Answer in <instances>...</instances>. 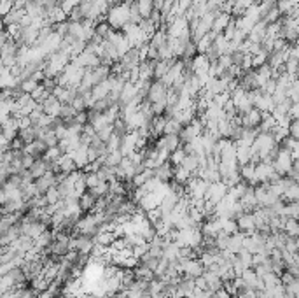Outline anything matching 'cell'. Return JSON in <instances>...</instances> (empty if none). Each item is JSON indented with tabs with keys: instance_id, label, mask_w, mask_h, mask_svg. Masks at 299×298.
Instances as JSON below:
<instances>
[{
	"instance_id": "10",
	"label": "cell",
	"mask_w": 299,
	"mask_h": 298,
	"mask_svg": "<svg viewBox=\"0 0 299 298\" xmlns=\"http://www.w3.org/2000/svg\"><path fill=\"white\" fill-rule=\"evenodd\" d=\"M88 148H90V144L83 142V144H81L79 148H77L72 154H70V156L73 158V161L77 163V168H79V170H84V168H86L88 165L91 163L90 153H88Z\"/></svg>"
},
{
	"instance_id": "19",
	"label": "cell",
	"mask_w": 299,
	"mask_h": 298,
	"mask_svg": "<svg viewBox=\"0 0 299 298\" xmlns=\"http://www.w3.org/2000/svg\"><path fill=\"white\" fill-rule=\"evenodd\" d=\"M231 14L228 13H219L215 16V21H213V27H212V32H215L217 35L219 34H224V30L228 28V25L231 23Z\"/></svg>"
},
{
	"instance_id": "1",
	"label": "cell",
	"mask_w": 299,
	"mask_h": 298,
	"mask_svg": "<svg viewBox=\"0 0 299 298\" xmlns=\"http://www.w3.org/2000/svg\"><path fill=\"white\" fill-rule=\"evenodd\" d=\"M131 20V9L124 2L110 6L109 13H107V21L114 27V30H123L126 25H130Z\"/></svg>"
},
{
	"instance_id": "46",
	"label": "cell",
	"mask_w": 299,
	"mask_h": 298,
	"mask_svg": "<svg viewBox=\"0 0 299 298\" xmlns=\"http://www.w3.org/2000/svg\"><path fill=\"white\" fill-rule=\"evenodd\" d=\"M76 114H77V111L73 109L72 104H63V105H61V111H60L61 120H72Z\"/></svg>"
},
{
	"instance_id": "56",
	"label": "cell",
	"mask_w": 299,
	"mask_h": 298,
	"mask_svg": "<svg viewBox=\"0 0 299 298\" xmlns=\"http://www.w3.org/2000/svg\"><path fill=\"white\" fill-rule=\"evenodd\" d=\"M203 2H210V0H203Z\"/></svg>"
},
{
	"instance_id": "53",
	"label": "cell",
	"mask_w": 299,
	"mask_h": 298,
	"mask_svg": "<svg viewBox=\"0 0 299 298\" xmlns=\"http://www.w3.org/2000/svg\"><path fill=\"white\" fill-rule=\"evenodd\" d=\"M194 282H196V288L198 289H203V291H206V289H208V284H206V281H205V277H196L194 279Z\"/></svg>"
},
{
	"instance_id": "4",
	"label": "cell",
	"mask_w": 299,
	"mask_h": 298,
	"mask_svg": "<svg viewBox=\"0 0 299 298\" xmlns=\"http://www.w3.org/2000/svg\"><path fill=\"white\" fill-rule=\"evenodd\" d=\"M252 95V100H254V107L259 109L261 112H271L275 109V100H273V95L266 93L263 90H254L250 91Z\"/></svg>"
},
{
	"instance_id": "23",
	"label": "cell",
	"mask_w": 299,
	"mask_h": 298,
	"mask_svg": "<svg viewBox=\"0 0 299 298\" xmlns=\"http://www.w3.org/2000/svg\"><path fill=\"white\" fill-rule=\"evenodd\" d=\"M112 32H114V27L107 20H100L95 23V35L100 39L105 40L110 34H112Z\"/></svg>"
},
{
	"instance_id": "17",
	"label": "cell",
	"mask_w": 299,
	"mask_h": 298,
	"mask_svg": "<svg viewBox=\"0 0 299 298\" xmlns=\"http://www.w3.org/2000/svg\"><path fill=\"white\" fill-rule=\"evenodd\" d=\"M61 102L58 100L54 95H51L49 98H47L46 102H42V109H44V112L46 114H49V116H53V117H60V111H61Z\"/></svg>"
},
{
	"instance_id": "5",
	"label": "cell",
	"mask_w": 299,
	"mask_h": 298,
	"mask_svg": "<svg viewBox=\"0 0 299 298\" xmlns=\"http://www.w3.org/2000/svg\"><path fill=\"white\" fill-rule=\"evenodd\" d=\"M138 141H140V134H138V132H128L126 135H123V137H121L119 151L123 153L124 158L131 156L135 151H138Z\"/></svg>"
},
{
	"instance_id": "30",
	"label": "cell",
	"mask_w": 299,
	"mask_h": 298,
	"mask_svg": "<svg viewBox=\"0 0 299 298\" xmlns=\"http://www.w3.org/2000/svg\"><path fill=\"white\" fill-rule=\"evenodd\" d=\"M282 200H285L287 204H290V202H299V185L297 183H292V185L287 188V191L283 193Z\"/></svg>"
},
{
	"instance_id": "42",
	"label": "cell",
	"mask_w": 299,
	"mask_h": 298,
	"mask_svg": "<svg viewBox=\"0 0 299 298\" xmlns=\"http://www.w3.org/2000/svg\"><path fill=\"white\" fill-rule=\"evenodd\" d=\"M186 156H187V153L184 151V148L173 151V153L170 154V163H172L173 167H179V165H182V161H184V158H186Z\"/></svg>"
},
{
	"instance_id": "11",
	"label": "cell",
	"mask_w": 299,
	"mask_h": 298,
	"mask_svg": "<svg viewBox=\"0 0 299 298\" xmlns=\"http://www.w3.org/2000/svg\"><path fill=\"white\" fill-rule=\"evenodd\" d=\"M242 117V125L245 128H259L261 123H263V117H264V112H261L259 109L254 107L252 111H249L247 114H243Z\"/></svg>"
},
{
	"instance_id": "32",
	"label": "cell",
	"mask_w": 299,
	"mask_h": 298,
	"mask_svg": "<svg viewBox=\"0 0 299 298\" xmlns=\"http://www.w3.org/2000/svg\"><path fill=\"white\" fill-rule=\"evenodd\" d=\"M63 149L60 148V146H56V148H47L46 153H44L42 160L46 161H60V158L63 156Z\"/></svg>"
},
{
	"instance_id": "18",
	"label": "cell",
	"mask_w": 299,
	"mask_h": 298,
	"mask_svg": "<svg viewBox=\"0 0 299 298\" xmlns=\"http://www.w3.org/2000/svg\"><path fill=\"white\" fill-rule=\"evenodd\" d=\"M2 235V239H0V242H2V246H9V244H13L14 241H18V239L23 235V231H21V226H20V223H16V224H13V226L9 228L7 231H4V233H0Z\"/></svg>"
},
{
	"instance_id": "35",
	"label": "cell",
	"mask_w": 299,
	"mask_h": 298,
	"mask_svg": "<svg viewBox=\"0 0 299 298\" xmlns=\"http://www.w3.org/2000/svg\"><path fill=\"white\" fill-rule=\"evenodd\" d=\"M135 275H136V279H143V281H153V279L156 277L154 270L143 267V265H138V267L135 268Z\"/></svg>"
},
{
	"instance_id": "54",
	"label": "cell",
	"mask_w": 299,
	"mask_h": 298,
	"mask_svg": "<svg viewBox=\"0 0 299 298\" xmlns=\"http://www.w3.org/2000/svg\"><path fill=\"white\" fill-rule=\"evenodd\" d=\"M296 175H299V160H294V168H292V172H290L287 177H296Z\"/></svg>"
},
{
	"instance_id": "7",
	"label": "cell",
	"mask_w": 299,
	"mask_h": 298,
	"mask_svg": "<svg viewBox=\"0 0 299 298\" xmlns=\"http://www.w3.org/2000/svg\"><path fill=\"white\" fill-rule=\"evenodd\" d=\"M228 191H230V186H228L224 181L212 183L205 195V200H210V202H213V204H219V202L228 195Z\"/></svg>"
},
{
	"instance_id": "44",
	"label": "cell",
	"mask_w": 299,
	"mask_h": 298,
	"mask_svg": "<svg viewBox=\"0 0 299 298\" xmlns=\"http://www.w3.org/2000/svg\"><path fill=\"white\" fill-rule=\"evenodd\" d=\"M40 86V83H37V81H33V79H25V81H21L20 83V88L25 91V93H33V91L37 90V88Z\"/></svg>"
},
{
	"instance_id": "16",
	"label": "cell",
	"mask_w": 299,
	"mask_h": 298,
	"mask_svg": "<svg viewBox=\"0 0 299 298\" xmlns=\"http://www.w3.org/2000/svg\"><path fill=\"white\" fill-rule=\"evenodd\" d=\"M35 186H37V190H39V193L44 195L51 186H58L56 174H54V172H47L46 175H42V177L35 179Z\"/></svg>"
},
{
	"instance_id": "33",
	"label": "cell",
	"mask_w": 299,
	"mask_h": 298,
	"mask_svg": "<svg viewBox=\"0 0 299 298\" xmlns=\"http://www.w3.org/2000/svg\"><path fill=\"white\" fill-rule=\"evenodd\" d=\"M249 190V185H247L245 181H242V183H238V185H235V186H231L230 188V191L228 193L231 195L235 200H242V197L245 195V191Z\"/></svg>"
},
{
	"instance_id": "45",
	"label": "cell",
	"mask_w": 299,
	"mask_h": 298,
	"mask_svg": "<svg viewBox=\"0 0 299 298\" xmlns=\"http://www.w3.org/2000/svg\"><path fill=\"white\" fill-rule=\"evenodd\" d=\"M72 105H73V109H76L77 112H83V111H88V102H86V98H84V95H77L76 98H73V102H72Z\"/></svg>"
},
{
	"instance_id": "48",
	"label": "cell",
	"mask_w": 299,
	"mask_h": 298,
	"mask_svg": "<svg viewBox=\"0 0 299 298\" xmlns=\"http://www.w3.org/2000/svg\"><path fill=\"white\" fill-rule=\"evenodd\" d=\"M112 135H114V125H109V127H105V128H102V130H98V137L102 139L103 142H109Z\"/></svg>"
},
{
	"instance_id": "13",
	"label": "cell",
	"mask_w": 299,
	"mask_h": 298,
	"mask_svg": "<svg viewBox=\"0 0 299 298\" xmlns=\"http://www.w3.org/2000/svg\"><path fill=\"white\" fill-rule=\"evenodd\" d=\"M240 202H242L245 212H254L256 209H259V204H257L256 198V186H249V190L245 191V195H243Z\"/></svg>"
},
{
	"instance_id": "14",
	"label": "cell",
	"mask_w": 299,
	"mask_h": 298,
	"mask_svg": "<svg viewBox=\"0 0 299 298\" xmlns=\"http://www.w3.org/2000/svg\"><path fill=\"white\" fill-rule=\"evenodd\" d=\"M256 165L254 161H250V163L247 165H242L240 167V175H242V181H245L249 186H257L259 183H257L256 179Z\"/></svg>"
},
{
	"instance_id": "26",
	"label": "cell",
	"mask_w": 299,
	"mask_h": 298,
	"mask_svg": "<svg viewBox=\"0 0 299 298\" xmlns=\"http://www.w3.org/2000/svg\"><path fill=\"white\" fill-rule=\"evenodd\" d=\"M60 170L63 172V174H72V172L79 170V168H77V163L73 161V158L70 156V154H63V156L60 158Z\"/></svg>"
},
{
	"instance_id": "40",
	"label": "cell",
	"mask_w": 299,
	"mask_h": 298,
	"mask_svg": "<svg viewBox=\"0 0 299 298\" xmlns=\"http://www.w3.org/2000/svg\"><path fill=\"white\" fill-rule=\"evenodd\" d=\"M230 237H231V235L224 233V231H219V235L213 239V244H215V248L219 249V251H226L228 244H230Z\"/></svg>"
},
{
	"instance_id": "8",
	"label": "cell",
	"mask_w": 299,
	"mask_h": 298,
	"mask_svg": "<svg viewBox=\"0 0 299 298\" xmlns=\"http://www.w3.org/2000/svg\"><path fill=\"white\" fill-rule=\"evenodd\" d=\"M168 90L170 88L163 84L161 81H153V86H151L149 93H147V100L151 104H158V102H166L168 97Z\"/></svg>"
},
{
	"instance_id": "55",
	"label": "cell",
	"mask_w": 299,
	"mask_h": 298,
	"mask_svg": "<svg viewBox=\"0 0 299 298\" xmlns=\"http://www.w3.org/2000/svg\"><path fill=\"white\" fill-rule=\"evenodd\" d=\"M296 241H297V246H299V237H297V239H296Z\"/></svg>"
},
{
	"instance_id": "39",
	"label": "cell",
	"mask_w": 299,
	"mask_h": 298,
	"mask_svg": "<svg viewBox=\"0 0 299 298\" xmlns=\"http://www.w3.org/2000/svg\"><path fill=\"white\" fill-rule=\"evenodd\" d=\"M18 288V284L14 282L13 275H2V279H0V293H6V291H11V289Z\"/></svg>"
},
{
	"instance_id": "41",
	"label": "cell",
	"mask_w": 299,
	"mask_h": 298,
	"mask_svg": "<svg viewBox=\"0 0 299 298\" xmlns=\"http://www.w3.org/2000/svg\"><path fill=\"white\" fill-rule=\"evenodd\" d=\"M42 142L47 146V148H56V146H60V139H58V135L54 130H47V134L44 135Z\"/></svg>"
},
{
	"instance_id": "6",
	"label": "cell",
	"mask_w": 299,
	"mask_h": 298,
	"mask_svg": "<svg viewBox=\"0 0 299 298\" xmlns=\"http://www.w3.org/2000/svg\"><path fill=\"white\" fill-rule=\"evenodd\" d=\"M256 198L259 207H271L276 200H280L271 190H269L268 185H257L256 186Z\"/></svg>"
},
{
	"instance_id": "28",
	"label": "cell",
	"mask_w": 299,
	"mask_h": 298,
	"mask_svg": "<svg viewBox=\"0 0 299 298\" xmlns=\"http://www.w3.org/2000/svg\"><path fill=\"white\" fill-rule=\"evenodd\" d=\"M283 231H285L289 237L297 239L299 237V219L287 218L285 219V224H283Z\"/></svg>"
},
{
	"instance_id": "20",
	"label": "cell",
	"mask_w": 299,
	"mask_h": 298,
	"mask_svg": "<svg viewBox=\"0 0 299 298\" xmlns=\"http://www.w3.org/2000/svg\"><path fill=\"white\" fill-rule=\"evenodd\" d=\"M236 160H238V165H247L250 161H254V151L249 146H236Z\"/></svg>"
},
{
	"instance_id": "27",
	"label": "cell",
	"mask_w": 299,
	"mask_h": 298,
	"mask_svg": "<svg viewBox=\"0 0 299 298\" xmlns=\"http://www.w3.org/2000/svg\"><path fill=\"white\" fill-rule=\"evenodd\" d=\"M194 174H191L189 170H186V168L182 167V165H179V167H175V175H173V181L179 183V185H184L186 186L187 183L191 181V177H193Z\"/></svg>"
},
{
	"instance_id": "9",
	"label": "cell",
	"mask_w": 299,
	"mask_h": 298,
	"mask_svg": "<svg viewBox=\"0 0 299 298\" xmlns=\"http://www.w3.org/2000/svg\"><path fill=\"white\" fill-rule=\"evenodd\" d=\"M236 223H238V230L242 231V233H245V235H252L254 231H257L254 212H243V214L240 216L238 219H236Z\"/></svg>"
},
{
	"instance_id": "38",
	"label": "cell",
	"mask_w": 299,
	"mask_h": 298,
	"mask_svg": "<svg viewBox=\"0 0 299 298\" xmlns=\"http://www.w3.org/2000/svg\"><path fill=\"white\" fill-rule=\"evenodd\" d=\"M84 177H86V186L88 190H93L100 185V175L95 170H84Z\"/></svg>"
},
{
	"instance_id": "24",
	"label": "cell",
	"mask_w": 299,
	"mask_h": 298,
	"mask_svg": "<svg viewBox=\"0 0 299 298\" xmlns=\"http://www.w3.org/2000/svg\"><path fill=\"white\" fill-rule=\"evenodd\" d=\"M182 167L186 168V170H189L191 174L198 175V170H199V167H201V165H199V156L198 154H187L182 161Z\"/></svg>"
},
{
	"instance_id": "34",
	"label": "cell",
	"mask_w": 299,
	"mask_h": 298,
	"mask_svg": "<svg viewBox=\"0 0 299 298\" xmlns=\"http://www.w3.org/2000/svg\"><path fill=\"white\" fill-rule=\"evenodd\" d=\"M273 137H275V141L278 142V144H282L283 141H285L287 137H289V127H283V125H276L275 128H273Z\"/></svg>"
},
{
	"instance_id": "25",
	"label": "cell",
	"mask_w": 299,
	"mask_h": 298,
	"mask_svg": "<svg viewBox=\"0 0 299 298\" xmlns=\"http://www.w3.org/2000/svg\"><path fill=\"white\" fill-rule=\"evenodd\" d=\"M30 174L33 175V179H39V177H42V175H46L47 172V163H46V160H42V158H39V160H35V163L32 165L30 168Z\"/></svg>"
},
{
	"instance_id": "21",
	"label": "cell",
	"mask_w": 299,
	"mask_h": 298,
	"mask_svg": "<svg viewBox=\"0 0 299 298\" xmlns=\"http://www.w3.org/2000/svg\"><path fill=\"white\" fill-rule=\"evenodd\" d=\"M97 202H98V198L95 197L91 191H86V193H83L79 197V205H81V209H83L84 212H91L95 209V205H97Z\"/></svg>"
},
{
	"instance_id": "29",
	"label": "cell",
	"mask_w": 299,
	"mask_h": 298,
	"mask_svg": "<svg viewBox=\"0 0 299 298\" xmlns=\"http://www.w3.org/2000/svg\"><path fill=\"white\" fill-rule=\"evenodd\" d=\"M18 137L21 139V141L25 142V144H32V142L37 141V130L35 127H28V128H21L20 134H18Z\"/></svg>"
},
{
	"instance_id": "12",
	"label": "cell",
	"mask_w": 299,
	"mask_h": 298,
	"mask_svg": "<svg viewBox=\"0 0 299 298\" xmlns=\"http://www.w3.org/2000/svg\"><path fill=\"white\" fill-rule=\"evenodd\" d=\"M161 202H163V197H161V195H158L156 191H153V193H147L145 197H143L142 200L138 202V204L145 212H151V211H156V209H160Z\"/></svg>"
},
{
	"instance_id": "51",
	"label": "cell",
	"mask_w": 299,
	"mask_h": 298,
	"mask_svg": "<svg viewBox=\"0 0 299 298\" xmlns=\"http://www.w3.org/2000/svg\"><path fill=\"white\" fill-rule=\"evenodd\" d=\"M25 142L21 141L20 137H16V139H13V141H11V149L13 151H23V148H25Z\"/></svg>"
},
{
	"instance_id": "31",
	"label": "cell",
	"mask_w": 299,
	"mask_h": 298,
	"mask_svg": "<svg viewBox=\"0 0 299 298\" xmlns=\"http://www.w3.org/2000/svg\"><path fill=\"white\" fill-rule=\"evenodd\" d=\"M123 153H121L119 149L116 151H109V154L105 156V163L103 165H109V167H117V165H121V161H123Z\"/></svg>"
},
{
	"instance_id": "3",
	"label": "cell",
	"mask_w": 299,
	"mask_h": 298,
	"mask_svg": "<svg viewBox=\"0 0 299 298\" xmlns=\"http://www.w3.org/2000/svg\"><path fill=\"white\" fill-rule=\"evenodd\" d=\"M278 177H282V175L276 174L271 161H259L256 165V179L259 185H269V183L276 181Z\"/></svg>"
},
{
	"instance_id": "2",
	"label": "cell",
	"mask_w": 299,
	"mask_h": 298,
	"mask_svg": "<svg viewBox=\"0 0 299 298\" xmlns=\"http://www.w3.org/2000/svg\"><path fill=\"white\" fill-rule=\"evenodd\" d=\"M271 163H273V167H275L276 174H280L282 177H285V175H289L290 172H292V168H294V158H292V154H290L289 151L280 146Z\"/></svg>"
},
{
	"instance_id": "47",
	"label": "cell",
	"mask_w": 299,
	"mask_h": 298,
	"mask_svg": "<svg viewBox=\"0 0 299 298\" xmlns=\"http://www.w3.org/2000/svg\"><path fill=\"white\" fill-rule=\"evenodd\" d=\"M149 242H143V244H138V246H133V256H135V258H142L143 255H147V253H149Z\"/></svg>"
},
{
	"instance_id": "22",
	"label": "cell",
	"mask_w": 299,
	"mask_h": 298,
	"mask_svg": "<svg viewBox=\"0 0 299 298\" xmlns=\"http://www.w3.org/2000/svg\"><path fill=\"white\" fill-rule=\"evenodd\" d=\"M245 237H247V235L242 233V231H238V233L231 235V237H230V244H228V251H231V253H235V255H238L242 249H245V248H243Z\"/></svg>"
},
{
	"instance_id": "50",
	"label": "cell",
	"mask_w": 299,
	"mask_h": 298,
	"mask_svg": "<svg viewBox=\"0 0 299 298\" xmlns=\"http://www.w3.org/2000/svg\"><path fill=\"white\" fill-rule=\"evenodd\" d=\"M289 134H290V137H294V139H297V141H299V120H292V121H290Z\"/></svg>"
},
{
	"instance_id": "43",
	"label": "cell",
	"mask_w": 299,
	"mask_h": 298,
	"mask_svg": "<svg viewBox=\"0 0 299 298\" xmlns=\"http://www.w3.org/2000/svg\"><path fill=\"white\" fill-rule=\"evenodd\" d=\"M44 195H46V198H47V202H49V204H58L60 200H63V198H61L60 190H58V186H51Z\"/></svg>"
},
{
	"instance_id": "36",
	"label": "cell",
	"mask_w": 299,
	"mask_h": 298,
	"mask_svg": "<svg viewBox=\"0 0 299 298\" xmlns=\"http://www.w3.org/2000/svg\"><path fill=\"white\" fill-rule=\"evenodd\" d=\"M160 260L161 258H156V256H153L151 253H147V255H143L142 258H140V265H143V267L151 268V270L156 272L158 265H160Z\"/></svg>"
},
{
	"instance_id": "52",
	"label": "cell",
	"mask_w": 299,
	"mask_h": 298,
	"mask_svg": "<svg viewBox=\"0 0 299 298\" xmlns=\"http://www.w3.org/2000/svg\"><path fill=\"white\" fill-rule=\"evenodd\" d=\"M21 161H23L25 168H30L33 163H35V158L30 156V154H21Z\"/></svg>"
},
{
	"instance_id": "15",
	"label": "cell",
	"mask_w": 299,
	"mask_h": 298,
	"mask_svg": "<svg viewBox=\"0 0 299 298\" xmlns=\"http://www.w3.org/2000/svg\"><path fill=\"white\" fill-rule=\"evenodd\" d=\"M154 175H156L161 183H172L173 175H175V167H173L170 161H166V163L160 165L158 168H154Z\"/></svg>"
},
{
	"instance_id": "37",
	"label": "cell",
	"mask_w": 299,
	"mask_h": 298,
	"mask_svg": "<svg viewBox=\"0 0 299 298\" xmlns=\"http://www.w3.org/2000/svg\"><path fill=\"white\" fill-rule=\"evenodd\" d=\"M283 218L299 219V202H290V204H285V209H283Z\"/></svg>"
},
{
	"instance_id": "49",
	"label": "cell",
	"mask_w": 299,
	"mask_h": 298,
	"mask_svg": "<svg viewBox=\"0 0 299 298\" xmlns=\"http://www.w3.org/2000/svg\"><path fill=\"white\" fill-rule=\"evenodd\" d=\"M42 86L46 88L47 91L53 93V91L58 88V77H46V79L42 81Z\"/></svg>"
}]
</instances>
